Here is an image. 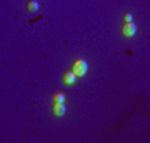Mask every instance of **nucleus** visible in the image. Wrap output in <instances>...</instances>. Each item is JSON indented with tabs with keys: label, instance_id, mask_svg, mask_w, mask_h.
<instances>
[{
	"label": "nucleus",
	"instance_id": "nucleus-5",
	"mask_svg": "<svg viewBox=\"0 0 150 143\" xmlns=\"http://www.w3.org/2000/svg\"><path fill=\"white\" fill-rule=\"evenodd\" d=\"M25 8H27V12H32V13H35V12H38L40 5H38L37 0H28L27 5H25Z\"/></svg>",
	"mask_w": 150,
	"mask_h": 143
},
{
	"label": "nucleus",
	"instance_id": "nucleus-4",
	"mask_svg": "<svg viewBox=\"0 0 150 143\" xmlns=\"http://www.w3.org/2000/svg\"><path fill=\"white\" fill-rule=\"evenodd\" d=\"M65 111H67L65 103H52V115L54 117H64Z\"/></svg>",
	"mask_w": 150,
	"mask_h": 143
},
{
	"label": "nucleus",
	"instance_id": "nucleus-7",
	"mask_svg": "<svg viewBox=\"0 0 150 143\" xmlns=\"http://www.w3.org/2000/svg\"><path fill=\"white\" fill-rule=\"evenodd\" d=\"M127 22H134V15H132L130 12H127V13L123 15V23H127Z\"/></svg>",
	"mask_w": 150,
	"mask_h": 143
},
{
	"label": "nucleus",
	"instance_id": "nucleus-1",
	"mask_svg": "<svg viewBox=\"0 0 150 143\" xmlns=\"http://www.w3.org/2000/svg\"><path fill=\"white\" fill-rule=\"evenodd\" d=\"M87 70H88V63H87V60H83V58H77L74 62V65H72V72L75 73V77H77V78L85 77Z\"/></svg>",
	"mask_w": 150,
	"mask_h": 143
},
{
	"label": "nucleus",
	"instance_id": "nucleus-2",
	"mask_svg": "<svg viewBox=\"0 0 150 143\" xmlns=\"http://www.w3.org/2000/svg\"><path fill=\"white\" fill-rule=\"evenodd\" d=\"M122 35L127 38H134L137 35V25H135L134 22H127V23H123L122 25Z\"/></svg>",
	"mask_w": 150,
	"mask_h": 143
},
{
	"label": "nucleus",
	"instance_id": "nucleus-6",
	"mask_svg": "<svg viewBox=\"0 0 150 143\" xmlns=\"http://www.w3.org/2000/svg\"><path fill=\"white\" fill-rule=\"evenodd\" d=\"M65 100H67L65 93H55L52 97V103H65Z\"/></svg>",
	"mask_w": 150,
	"mask_h": 143
},
{
	"label": "nucleus",
	"instance_id": "nucleus-3",
	"mask_svg": "<svg viewBox=\"0 0 150 143\" xmlns=\"http://www.w3.org/2000/svg\"><path fill=\"white\" fill-rule=\"evenodd\" d=\"M75 82H77V77H75V73L72 70L64 72V75H62V83L67 85V87H72V85H75Z\"/></svg>",
	"mask_w": 150,
	"mask_h": 143
}]
</instances>
